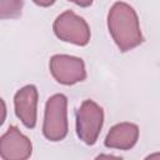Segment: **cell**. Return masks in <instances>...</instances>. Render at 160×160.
Listing matches in <instances>:
<instances>
[{
  "label": "cell",
  "instance_id": "6da1fadb",
  "mask_svg": "<svg viewBox=\"0 0 160 160\" xmlns=\"http://www.w3.org/2000/svg\"><path fill=\"white\" fill-rule=\"evenodd\" d=\"M108 29L116 46L124 52L139 46L144 40L136 11L122 1H118L110 8Z\"/></svg>",
  "mask_w": 160,
  "mask_h": 160
},
{
  "label": "cell",
  "instance_id": "7a4b0ae2",
  "mask_svg": "<svg viewBox=\"0 0 160 160\" xmlns=\"http://www.w3.org/2000/svg\"><path fill=\"white\" fill-rule=\"evenodd\" d=\"M42 134L50 141H60L68 135V99L64 94H55L48 99Z\"/></svg>",
  "mask_w": 160,
  "mask_h": 160
},
{
  "label": "cell",
  "instance_id": "3957f363",
  "mask_svg": "<svg viewBox=\"0 0 160 160\" xmlns=\"http://www.w3.org/2000/svg\"><path fill=\"white\" fill-rule=\"evenodd\" d=\"M104 124V110L92 100H84L76 111V134L86 145H94Z\"/></svg>",
  "mask_w": 160,
  "mask_h": 160
},
{
  "label": "cell",
  "instance_id": "277c9868",
  "mask_svg": "<svg viewBox=\"0 0 160 160\" xmlns=\"http://www.w3.org/2000/svg\"><path fill=\"white\" fill-rule=\"evenodd\" d=\"M55 35L66 42L85 46L90 41V28L88 22L71 10L61 12L52 25Z\"/></svg>",
  "mask_w": 160,
  "mask_h": 160
},
{
  "label": "cell",
  "instance_id": "5b68a950",
  "mask_svg": "<svg viewBox=\"0 0 160 160\" xmlns=\"http://www.w3.org/2000/svg\"><path fill=\"white\" fill-rule=\"evenodd\" d=\"M49 68L52 78L62 85H74L86 78L85 64L82 59L76 56L65 54L54 55L50 59Z\"/></svg>",
  "mask_w": 160,
  "mask_h": 160
},
{
  "label": "cell",
  "instance_id": "8992f818",
  "mask_svg": "<svg viewBox=\"0 0 160 160\" xmlns=\"http://www.w3.org/2000/svg\"><path fill=\"white\" fill-rule=\"evenodd\" d=\"M31 152V141L16 126H9L0 138V158L4 160H25Z\"/></svg>",
  "mask_w": 160,
  "mask_h": 160
},
{
  "label": "cell",
  "instance_id": "52a82bcc",
  "mask_svg": "<svg viewBox=\"0 0 160 160\" xmlns=\"http://www.w3.org/2000/svg\"><path fill=\"white\" fill-rule=\"evenodd\" d=\"M14 108L16 116L21 122L32 129L36 125V108H38V89L35 85H25L16 91L14 96Z\"/></svg>",
  "mask_w": 160,
  "mask_h": 160
},
{
  "label": "cell",
  "instance_id": "ba28073f",
  "mask_svg": "<svg viewBox=\"0 0 160 160\" xmlns=\"http://www.w3.org/2000/svg\"><path fill=\"white\" fill-rule=\"evenodd\" d=\"M139 139V128L132 122H120L114 125L105 138V146L110 149L130 150Z\"/></svg>",
  "mask_w": 160,
  "mask_h": 160
},
{
  "label": "cell",
  "instance_id": "9c48e42d",
  "mask_svg": "<svg viewBox=\"0 0 160 160\" xmlns=\"http://www.w3.org/2000/svg\"><path fill=\"white\" fill-rule=\"evenodd\" d=\"M22 0H0V18L15 19L21 15Z\"/></svg>",
  "mask_w": 160,
  "mask_h": 160
},
{
  "label": "cell",
  "instance_id": "30bf717a",
  "mask_svg": "<svg viewBox=\"0 0 160 160\" xmlns=\"http://www.w3.org/2000/svg\"><path fill=\"white\" fill-rule=\"evenodd\" d=\"M36 5H39V6H42V8H48V6H51L54 2H55V0H32Z\"/></svg>",
  "mask_w": 160,
  "mask_h": 160
},
{
  "label": "cell",
  "instance_id": "8fae6325",
  "mask_svg": "<svg viewBox=\"0 0 160 160\" xmlns=\"http://www.w3.org/2000/svg\"><path fill=\"white\" fill-rule=\"evenodd\" d=\"M69 1H71V2H74L76 5H79V6L86 8V6H90L94 0H69Z\"/></svg>",
  "mask_w": 160,
  "mask_h": 160
},
{
  "label": "cell",
  "instance_id": "7c38bea8",
  "mask_svg": "<svg viewBox=\"0 0 160 160\" xmlns=\"http://www.w3.org/2000/svg\"><path fill=\"white\" fill-rule=\"evenodd\" d=\"M152 158H160V154H151V155H149L146 159H152Z\"/></svg>",
  "mask_w": 160,
  "mask_h": 160
}]
</instances>
